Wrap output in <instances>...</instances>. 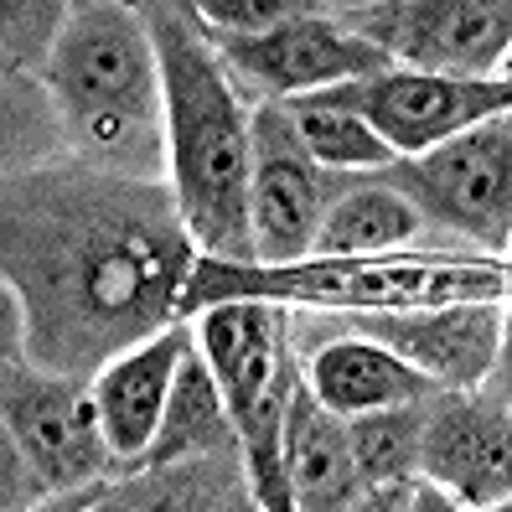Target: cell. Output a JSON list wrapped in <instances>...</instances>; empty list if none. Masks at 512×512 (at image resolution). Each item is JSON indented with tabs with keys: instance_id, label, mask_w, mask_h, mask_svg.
Returning <instances> with one entry per match:
<instances>
[{
	"instance_id": "obj_5",
	"label": "cell",
	"mask_w": 512,
	"mask_h": 512,
	"mask_svg": "<svg viewBox=\"0 0 512 512\" xmlns=\"http://www.w3.org/2000/svg\"><path fill=\"white\" fill-rule=\"evenodd\" d=\"M114 476L94 378L47 373L6 357V512H37L52 497Z\"/></svg>"
},
{
	"instance_id": "obj_1",
	"label": "cell",
	"mask_w": 512,
	"mask_h": 512,
	"mask_svg": "<svg viewBox=\"0 0 512 512\" xmlns=\"http://www.w3.org/2000/svg\"><path fill=\"white\" fill-rule=\"evenodd\" d=\"M197 244L166 182L94 166L21 171L6 187V357L99 378L176 326Z\"/></svg>"
},
{
	"instance_id": "obj_3",
	"label": "cell",
	"mask_w": 512,
	"mask_h": 512,
	"mask_svg": "<svg viewBox=\"0 0 512 512\" xmlns=\"http://www.w3.org/2000/svg\"><path fill=\"white\" fill-rule=\"evenodd\" d=\"M42 78L78 166L166 182V83L145 11L114 0L68 6Z\"/></svg>"
},
{
	"instance_id": "obj_8",
	"label": "cell",
	"mask_w": 512,
	"mask_h": 512,
	"mask_svg": "<svg viewBox=\"0 0 512 512\" xmlns=\"http://www.w3.org/2000/svg\"><path fill=\"white\" fill-rule=\"evenodd\" d=\"M425 481L445 487L466 512L512 497V326L497 368L476 388L430 399Z\"/></svg>"
},
{
	"instance_id": "obj_18",
	"label": "cell",
	"mask_w": 512,
	"mask_h": 512,
	"mask_svg": "<svg viewBox=\"0 0 512 512\" xmlns=\"http://www.w3.org/2000/svg\"><path fill=\"white\" fill-rule=\"evenodd\" d=\"M207 456H238V435H233V414H228V399H223V383H218L213 363L202 357V347L192 342L182 373H176L161 435H156V445H150L145 466H182V461H207Z\"/></svg>"
},
{
	"instance_id": "obj_7",
	"label": "cell",
	"mask_w": 512,
	"mask_h": 512,
	"mask_svg": "<svg viewBox=\"0 0 512 512\" xmlns=\"http://www.w3.org/2000/svg\"><path fill=\"white\" fill-rule=\"evenodd\" d=\"M337 21L373 42L394 68L445 78L512 73V0H399L342 11Z\"/></svg>"
},
{
	"instance_id": "obj_21",
	"label": "cell",
	"mask_w": 512,
	"mask_h": 512,
	"mask_svg": "<svg viewBox=\"0 0 512 512\" xmlns=\"http://www.w3.org/2000/svg\"><path fill=\"white\" fill-rule=\"evenodd\" d=\"M399 512H466V507L450 497L445 487H435V481L419 476V481H409V487H404V507Z\"/></svg>"
},
{
	"instance_id": "obj_2",
	"label": "cell",
	"mask_w": 512,
	"mask_h": 512,
	"mask_svg": "<svg viewBox=\"0 0 512 512\" xmlns=\"http://www.w3.org/2000/svg\"><path fill=\"white\" fill-rule=\"evenodd\" d=\"M166 83V187L192 244L223 264H254V114L218 47L182 6H145Z\"/></svg>"
},
{
	"instance_id": "obj_12",
	"label": "cell",
	"mask_w": 512,
	"mask_h": 512,
	"mask_svg": "<svg viewBox=\"0 0 512 512\" xmlns=\"http://www.w3.org/2000/svg\"><path fill=\"white\" fill-rule=\"evenodd\" d=\"M326 171L306 156L290 109L259 104L254 109V192H249V228L259 264H295L316 249L321 213H326Z\"/></svg>"
},
{
	"instance_id": "obj_15",
	"label": "cell",
	"mask_w": 512,
	"mask_h": 512,
	"mask_svg": "<svg viewBox=\"0 0 512 512\" xmlns=\"http://www.w3.org/2000/svg\"><path fill=\"white\" fill-rule=\"evenodd\" d=\"M280 461L295 512H347L357 497L368 492L363 471L352 461V440H347V419L331 414L316 394L306 373L290 363V394H285V440H280Z\"/></svg>"
},
{
	"instance_id": "obj_4",
	"label": "cell",
	"mask_w": 512,
	"mask_h": 512,
	"mask_svg": "<svg viewBox=\"0 0 512 512\" xmlns=\"http://www.w3.org/2000/svg\"><path fill=\"white\" fill-rule=\"evenodd\" d=\"M197 347L213 363L233 414L238 456L259 512H295L280 440H285V394L290 357L280 337V311L259 295H223L197 316Z\"/></svg>"
},
{
	"instance_id": "obj_22",
	"label": "cell",
	"mask_w": 512,
	"mask_h": 512,
	"mask_svg": "<svg viewBox=\"0 0 512 512\" xmlns=\"http://www.w3.org/2000/svg\"><path fill=\"white\" fill-rule=\"evenodd\" d=\"M404 487H409V481H404ZM404 487H368L347 512H399L404 507Z\"/></svg>"
},
{
	"instance_id": "obj_16",
	"label": "cell",
	"mask_w": 512,
	"mask_h": 512,
	"mask_svg": "<svg viewBox=\"0 0 512 512\" xmlns=\"http://www.w3.org/2000/svg\"><path fill=\"white\" fill-rule=\"evenodd\" d=\"M306 383H311V394L342 419L425 404V399L445 394V388H435L419 368H409L404 357H394L388 347H378L368 337H357V331H337V337L311 347Z\"/></svg>"
},
{
	"instance_id": "obj_6",
	"label": "cell",
	"mask_w": 512,
	"mask_h": 512,
	"mask_svg": "<svg viewBox=\"0 0 512 512\" xmlns=\"http://www.w3.org/2000/svg\"><path fill=\"white\" fill-rule=\"evenodd\" d=\"M430 228H445L466 249H512V114H497L456 140L388 171Z\"/></svg>"
},
{
	"instance_id": "obj_9",
	"label": "cell",
	"mask_w": 512,
	"mask_h": 512,
	"mask_svg": "<svg viewBox=\"0 0 512 512\" xmlns=\"http://www.w3.org/2000/svg\"><path fill=\"white\" fill-rule=\"evenodd\" d=\"M337 94L388 140L399 161L456 140L497 114H512V78H445L414 68H383L363 83H342Z\"/></svg>"
},
{
	"instance_id": "obj_11",
	"label": "cell",
	"mask_w": 512,
	"mask_h": 512,
	"mask_svg": "<svg viewBox=\"0 0 512 512\" xmlns=\"http://www.w3.org/2000/svg\"><path fill=\"white\" fill-rule=\"evenodd\" d=\"M218 57L228 63L238 88H254L264 104H290V99H311L326 88L342 83H363L383 68H394L388 57L363 42L357 32L337 16H321L316 6L290 16L285 26L264 37H244V42H213Z\"/></svg>"
},
{
	"instance_id": "obj_19",
	"label": "cell",
	"mask_w": 512,
	"mask_h": 512,
	"mask_svg": "<svg viewBox=\"0 0 512 512\" xmlns=\"http://www.w3.org/2000/svg\"><path fill=\"white\" fill-rule=\"evenodd\" d=\"M290 125L306 145V156L321 166V171H394L399 156L388 150V140L357 114L337 88L326 94H311V99H290Z\"/></svg>"
},
{
	"instance_id": "obj_13",
	"label": "cell",
	"mask_w": 512,
	"mask_h": 512,
	"mask_svg": "<svg viewBox=\"0 0 512 512\" xmlns=\"http://www.w3.org/2000/svg\"><path fill=\"white\" fill-rule=\"evenodd\" d=\"M192 342H197L192 326H166L161 337H150L135 352L114 357V363L94 378L99 425H104L114 466H145L150 445H156V435H161L171 388H176V373H182Z\"/></svg>"
},
{
	"instance_id": "obj_14",
	"label": "cell",
	"mask_w": 512,
	"mask_h": 512,
	"mask_svg": "<svg viewBox=\"0 0 512 512\" xmlns=\"http://www.w3.org/2000/svg\"><path fill=\"white\" fill-rule=\"evenodd\" d=\"M244 456H207L182 466H145L135 476H104L94 487H78L68 497H52L37 512H244L249 476Z\"/></svg>"
},
{
	"instance_id": "obj_17",
	"label": "cell",
	"mask_w": 512,
	"mask_h": 512,
	"mask_svg": "<svg viewBox=\"0 0 512 512\" xmlns=\"http://www.w3.org/2000/svg\"><path fill=\"white\" fill-rule=\"evenodd\" d=\"M425 213L388 182H363V187H347L326 202L321 213V233H316V249L311 259H368V254H394L409 249L425 238Z\"/></svg>"
},
{
	"instance_id": "obj_10",
	"label": "cell",
	"mask_w": 512,
	"mask_h": 512,
	"mask_svg": "<svg viewBox=\"0 0 512 512\" xmlns=\"http://www.w3.org/2000/svg\"><path fill=\"white\" fill-rule=\"evenodd\" d=\"M337 326L404 357L409 368H419L445 394H461V388H476L497 368L512 316L502 311V300L476 295V300H450V306H419V311L409 306L342 311Z\"/></svg>"
},
{
	"instance_id": "obj_20",
	"label": "cell",
	"mask_w": 512,
	"mask_h": 512,
	"mask_svg": "<svg viewBox=\"0 0 512 512\" xmlns=\"http://www.w3.org/2000/svg\"><path fill=\"white\" fill-rule=\"evenodd\" d=\"M425 430H430V399L347 419L352 461L368 487H404V481L425 476Z\"/></svg>"
},
{
	"instance_id": "obj_23",
	"label": "cell",
	"mask_w": 512,
	"mask_h": 512,
	"mask_svg": "<svg viewBox=\"0 0 512 512\" xmlns=\"http://www.w3.org/2000/svg\"><path fill=\"white\" fill-rule=\"evenodd\" d=\"M481 512H512V497H507V502H497V507H481Z\"/></svg>"
}]
</instances>
